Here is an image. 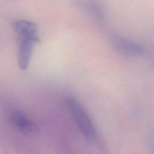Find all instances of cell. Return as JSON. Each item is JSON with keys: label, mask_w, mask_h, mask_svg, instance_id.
<instances>
[{"label": "cell", "mask_w": 154, "mask_h": 154, "mask_svg": "<svg viewBox=\"0 0 154 154\" xmlns=\"http://www.w3.org/2000/svg\"><path fill=\"white\" fill-rule=\"evenodd\" d=\"M66 105L83 135L89 139L94 138L96 134L94 126L79 100L73 96H69L66 99Z\"/></svg>", "instance_id": "obj_1"}, {"label": "cell", "mask_w": 154, "mask_h": 154, "mask_svg": "<svg viewBox=\"0 0 154 154\" xmlns=\"http://www.w3.org/2000/svg\"><path fill=\"white\" fill-rule=\"evenodd\" d=\"M17 52L18 65L20 69L26 70L29 64L33 48L40 41L37 35L20 36Z\"/></svg>", "instance_id": "obj_2"}, {"label": "cell", "mask_w": 154, "mask_h": 154, "mask_svg": "<svg viewBox=\"0 0 154 154\" xmlns=\"http://www.w3.org/2000/svg\"><path fill=\"white\" fill-rule=\"evenodd\" d=\"M111 42L114 49L123 55L139 56L144 52V49L141 45L120 35H112Z\"/></svg>", "instance_id": "obj_3"}, {"label": "cell", "mask_w": 154, "mask_h": 154, "mask_svg": "<svg viewBox=\"0 0 154 154\" xmlns=\"http://www.w3.org/2000/svg\"><path fill=\"white\" fill-rule=\"evenodd\" d=\"M10 120L16 128L23 134H32L36 131V126L34 122L20 111H11L10 114Z\"/></svg>", "instance_id": "obj_4"}, {"label": "cell", "mask_w": 154, "mask_h": 154, "mask_svg": "<svg viewBox=\"0 0 154 154\" xmlns=\"http://www.w3.org/2000/svg\"><path fill=\"white\" fill-rule=\"evenodd\" d=\"M14 31L20 36L37 35L36 25L32 22L26 20H17L13 23Z\"/></svg>", "instance_id": "obj_5"}, {"label": "cell", "mask_w": 154, "mask_h": 154, "mask_svg": "<svg viewBox=\"0 0 154 154\" xmlns=\"http://www.w3.org/2000/svg\"><path fill=\"white\" fill-rule=\"evenodd\" d=\"M83 5L91 16L100 22L105 20V12L101 5L94 0H85Z\"/></svg>", "instance_id": "obj_6"}]
</instances>
